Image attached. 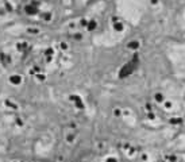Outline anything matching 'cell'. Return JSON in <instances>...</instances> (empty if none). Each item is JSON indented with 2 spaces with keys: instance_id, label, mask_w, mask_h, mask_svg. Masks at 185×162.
<instances>
[{
  "instance_id": "6da1fadb",
  "label": "cell",
  "mask_w": 185,
  "mask_h": 162,
  "mask_svg": "<svg viewBox=\"0 0 185 162\" xmlns=\"http://www.w3.org/2000/svg\"><path fill=\"white\" fill-rule=\"evenodd\" d=\"M137 64H138V57H134V60H132V61H130L127 65H124L123 69L120 70V77H126L127 75H130L132 70L135 69Z\"/></svg>"
},
{
  "instance_id": "7a4b0ae2",
  "label": "cell",
  "mask_w": 185,
  "mask_h": 162,
  "mask_svg": "<svg viewBox=\"0 0 185 162\" xmlns=\"http://www.w3.org/2000/svg\"><path fill=\"white\" fill-rule=\"evenodd\" d=\"M26 11H27V14H37V8L35 7H31V5H27Z\"/></svg>"
},
{
  "instance_id": "3957f363",
  "label": "cell",
  "mask_w": 185,
  "mask_h": 162,
  "mask_svg": "<svg viewBox=\"0 0 185 162\" xmlns=\"http://www.w3.org/2000/svg\"><path fill=\"white\" fill-rule=\"evenodd\" d=\"M11 81H12L14 84H19L20 83V77H19V76H12V77H11Z\"/></svg>"
}]
</instances>
